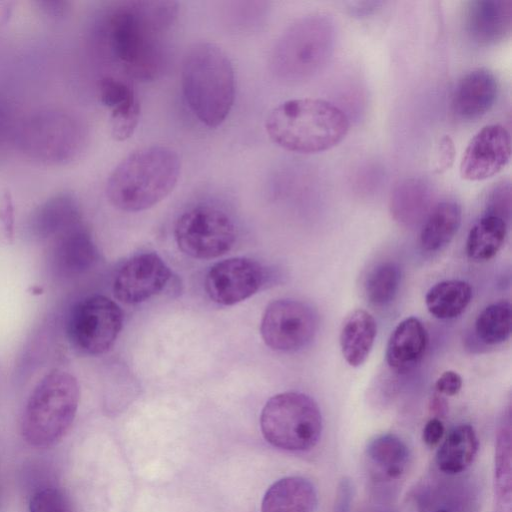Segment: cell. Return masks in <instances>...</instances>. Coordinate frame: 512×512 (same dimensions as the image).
Wrapping results in <instances>:
<instances>
[{
	"label": "cell",
	"instance_id": "74e56055",
	"mask_svg": "<svg viewBox=\"0 0 512 512\" xmlns=\"http://www.w3.org/2000/svg\"><path fill=\"white\" fill-rule=\"evenodd\" d=\"M462 388L461 376L452 370L443 372L435 382V390L440 395L454 396Z\"/></svg>",
	"mask_w": 512,
	"mask_h": 512
},
{
	"label": "cell",
	"instance_id": "d4e9b609",
	"mask_svg": "<svg viewBox=\"0 0 512 512\" xmlns=\"http://www.w3.org/2000/svg\"><path fill=\"white\" fill-rule=\"evenodd\" d=\"M462 219L461 206L454 200L437 203L427 214L420 232L421 247L428 252L441 250L457 233Z\"/></svg>",
	"mask_w": 512,
	"mask_h": 512
},
{
	"label": "cell",
	"instance_id": "ba28073f",
	"mask_svg": "<svg viewBox=\"0 0 512 512\" xmlns=\"http://www.w3.org/2000/svg\"><path fill=\"white\" fill-rule=\"evenodd\" d=\"M84 128L68 112L40 109L28 115L20 125L18 143L31 159L47 165H63L82 151Z\"/></svg>",
	"mask_w": 512,
	"mask_h": 512
},
{
	"label": "cell",
	"instance_id": "3957f363",
	"mask_svg": "<svg viewBox=\"0 0 512 512\" xmlns=\"http://www.w3.org/2000/svg\"><path fill=\"white\" fill-rule=\"evenodd\" d=\"M180 167V159L170 147L139 148L112 170L106 182V196L121 211L147 210L171 193L178 182Z\"/></svg>",
	"mask_w": 512,
	"mask_h": 512
},
{
	"label": "cell",
	"instance_id": "6da1fadb",
	"mask_svg": "<svg viewBox=\"0 0 512 512\" xmlns=\"http://www.w3.org/2000/svg\"><path fill=\"white\" fill-rule=\"evenodd\" d=\"M177 15L174 1L118 2L101 23L104 47L125 75L139 81L155 80L168 65L169 37Z\"/></svg>",
	"mask_w": 512,
	"mask_h": 512
},
{
	"label": "cell",
	"instance_id": "83f0119b",
	"mask_svg": "<svg viewBox=\"0 0 512 512\" xmlns=\"http://www.w3.org/2000/svg\"><path fill=\"white\" fill-rule=\"evenodd\" d=\"M472 299V288L463 280H444L432 286L426 296L428 311L438 319H453L461 315Z\"/></svg>",
	"mask_w": 512,
	"mask_h": 512
},
{
	"label": "cell",
	"instance_id": "7402d4cb",
	"mask_svg": "<svg viewBox=\"0 0 512 512\" xmlns=\"http://www.w3.org/2000/svg\"><path fill=\"white\" fill-rule=\"evenodd\" d=\"M478 448L474 428L469 424L458 425L448 433L437 450L436 466L445 475H459L473 463Z\"/></svg>",
	"mask_w": 512,
	"mask_h": 512
},
{
	"label": "cell",
	"instance_id": "f546056e",
	"mask_svg": "<svg viewBox=\"0 0 512 512\" xmlns=\"http://www.w3.org/2000/svg\"><path fill=\"white\" fill-rule=\"evenodd\" d=\"M401 281V270L395 262H384L373 268L365 282V294L375 306H385L396 296Z\"/></svg>",
	"mask_w": 512,
	"mask_h": 512
},
{
	"label": "cell",
	"instance_id": "7c38bea8",
	"mask_svg": "<svg viewBox=\"0 0 512 512\" xmlns=\"http://www.w3.org/2000/svg\"><path fill=\"white\" fill-rule=\"evenodd\" d=\"M266 279L264 268L246 257H233L214 264L205 277L209 298L220 305H234L254 295Z\"/></svg>",
	"mask_w": 512,
	"mask_h": 512
},
{
	"label": "cell",
	"instance_id": "4dcf8cb0",
	"mask_svg": "<svg viewBox=\"0 0 512 512\" xmlns=\"http://www.w3.org/2000/svg\"><path fill=\"white\" fill-rule=\"evenodd\" d=\"M139 117L140 104L137 97L111 109L109 120L112 137L117 141L130 138L138 125Z\"/></svg>",
	"mask_w": 512,
	"mask_h": 512
},
{
	"label": "cell",
	"instance_id": "52a82bcc",
	"mask_svg": "<svg viewBox=\"0 0 512 512\" xmlns=\"http://www.w3.org/2000/svg\"><path fill=\"white\" fill-rule=\"evenodd\" d=\"M265 440L272 446L292 452L314 448L320 440L321 411L310 396L295 391L271 397L260 415Z\"/></svg>",
	"mask_w": 512,
	"mask_h": 512
},
{
	"label": "cell",
	"instance_id": "277c9868",
	"mask_svg": "<svg viewBox=\"0 0 512 512\" xmlns=\"http://www.w3.org/2000/svg\"><path fill=\"white\" fill-rule=\"evenodd\" d=\"M184 99L205 126L216 128L229 115L235 99L234 69L218 45L200 41L185 52L181 67Z\"/></svg>",
	"mask_w": 512,
	"mask_h": 512
},
{
	"label": "cell",
	"instance_id": "9a60e30c",
	"mask_svg": "<svg viewBox=\"0 0 512 512\" xmlns=\"http://www.w3.org/2000/svg\"><path fill=\"white\" fill-rule=\"evenodd\" d=\"M469 38L480 46L496 45L509 37L512 29L511 0L469 2L465 12Z\"/></svg>",
	"mask_w": 512,
	"mask_h": 512
},
{
	"label": "cell",
	"instance_id": "44dd1931",
	"mask_svg": "<svg viewBox=\"0 0 512 512\" xmlns=\"http://www.w3.org/2000/svg\"><path fill=\"white\" fill-rule=\"evenodd\" d=\"M317 502V491L311 481L301 476H288L268 488L261 512H314Z\"/></svg>",
	"mask_w": 512,
	"mask_h": 512
},
{
	"label": "cell",
	"instance_id": "f1b7e54d",
	"mask_svg": "<svg viewBox=\"0 0 512 512\" xmlns=\"http://www.w3.org/2000/svg\"><path fill=\"white\" fill-rule=\"evenodd\" d=\"M512 309L509 301L501 300L485 307L475 321L479 340L488 345L506 341L511 334Z\"/></svg>",
	"mask_w": 512,
	"mask_h": 512
},
{
	"label": "cell",
	"instance_id": "4fadbf2b",
	"mask_svg": "<svg viewBox=\"0 0 512 512\" xmlns=\"http://www.w3.org/2000/svg\"><path fill=\"white\" fill-rule=\"evenodd\" d=\"M172 272L156 253L138 254L116 272L113 293L125 304L142 303L160 293L171 278Z\"/></svg>",
	"mask_w": 512,
	"mask_h": 512
},
{
	"label": "cell",
	"instance_id": "603a6c76",
	"mask_svg": "<svg viewBox=\"0 0 512 512\" xmlns=\"http://www.w3.org/2000/svg\"><path fill=\"white\" fill-rule=\"evenodd\" d=\"M376 333L375 319L363 309H356L345 318L340 332V347L350 366L358 367L366 361Z\"/></svg>",
	"mask_w": 512,
	"mask_h": 512
},
{
	"label": "cell",
	"instance_id": "cb8c5ba5",
	"mask_svg": "<svg viewBox=\"0 0 512 512\" xmlns=\"http://www.w3.org/2000/svg\"><path fill=\"white\" fill-rule=\"evenodd\" d=\"M495 512L512 511V428L511 413L503 416L496 432L494 455Z\"/></svg>",
	"mask_w": 512,
	"mask_h": 512
},
{
	"label": "cell",
	"instance_id": "d6986e66",
	"mask_svg": "<svg viewBox=\"0 0 512 512\" xmlns=\"http://www.w3.org/2000/svg\"><path fill=\"white\" fill-rule=\"evenodd\" d=\"M80 223L82 217L77 199L69 192H60L35 208L30 230L38 239H54Z\"/></svg>",
	"mask_w": 512,
	"mask_h": 512
},
{
	"label": "cell",
	"instance_id": "b9f144b4",
	"mask_svg": "<svg viewBox=\"0 0 512 512\" xmlns=\"http://www.w3.org/2000/svg\"><path fill=\"white\" fill-rule=\"evenodd\" d=\"M433 512H450V511L445 510V509H438V510H435V511H433Z\"/></svg>",
	"mask_w": 512,
	"mask_h": 512
},
{
	"label": "cell",
	"instance_id": "8992f818",
	"mask_svg": "<svg viewBox=\"0 0 512 512\" xmlns=\"http://www.w3.org/2000/svg\"><path fill=\"white\" fill-rule=\"evenodd\" d=\"M80 390L69 372L54 369L33 389L22 419V435L36 448L58 443L69 430L77 413Z\"/></svg>",
	"mask_w": 512,
	"mask_h": 512
},
{
	"label": "cell",
	"instance_id": "7a4b0ae2",
	"mask_svg": "<svg viewBox=\"0 0 512 512\" xmlns=\"http://www.w3.org/2000/svg\"><path fill=\"white\" fill-rule=\"evenodd\" d=\"M347 115L318 98L290 99L273 108L265 121L269 138L284 150L315 154L330 150L347 135Z\"/></svg>",
	"mask_w": 512,
	"mask_h": 512
},
{
	"label": "cell",
	"instance_id": "4316f807",
	"mask_svg": "<svg viewBox=\"0 0 512 512\" xmlns=\"http://www.w3.org/2000/svg\"><path fill=\"white\" fill-rule=\"evenodd\" d=\"M507 235V220L485 213L470 229L466 241L467 256L477 262L493 258Z\"/></svg>",
	"mask_w": 512,
	"mask_h": 512
},
{
	"label": "cell",
	"instance_id": "60d3db41",
	"mask_svg": "<svg viewBox=\"0 0 512 512\" xmlns=\"http://www.w3.org/2000/svg\"><path fill=\"white\" fill-rule=\"evenodd\" d=\"M429 409L436 418L444 417L448 411V405L446 400L439 394L434 395L429 404Z\"/></svg>",
	"mask_w": 512,
	"mask_h": 512
},
{
	"label": "cell",
	"instance_id": "e0dca14e",
	"mask_svg": "<svg viewBox=\"0 0 512 512\" xmlns=\"http://www.w3.org/2000/svg\"><path fill=\"white\" fill-rule=\"evenodd\" d=\"M97 258L96 246L80 223L53 239L52 266L57 275L71 277L89 269Z\"/></svg>",
	"mask_w": 512,
	"mask_h": 512
},
{
	"label": "cell",
	"instance_id": "484cf974",
	"mask_svg": "<svg viewBox=\"0 0 512 512\" xmlns=\"http://www.w3.org/2000/svg\"><path fill=\"white\" fill-rule=\"evenodd\" d=\"M429 183L420 178H407L395 185L390 196V210L400 223L410 225L419 221L431 201Z\"/></svg>",
	"mask_w": 512,
	"mask_h": 512
},
{
	"label": "cell",
	"instance_id": "f35d334b",
	"mask_svg": "<svg viewBox=\"0 0 512 512\" xmlns=\"http://www.w3.org/2000/svg\"><path fill=\"white\" fill-rule=\"evenodd\" d=\"M445 433V427L440 418L429 419L423 427L422 440L429 447L437 446Z\"/></svg>",
	"mask_w": 512,
	"mask_h": 512
},
{
	"label": "cell",
	"instance_id": "836d02e7",
	"mask_svg": "<svg viewBox=\"0 0 512 512\" xmlns=\"http://www.w3.org/2000/svg\"><path fill=\"white\" fill-rule=\"evenodd\" d=\"M511 185L507 180L496 183L488 194L486 213L498 215L505 220L510 214Z\"/></svg>",
	"mask_w": 512,
	"mask_h": 512
},
{
	"label": "cell",
	"instance_id": "d590c367",
	"mask_svg": "<svg viewBox=\"0 0 512 512\" xmlns=\"http://www.w3.org/2000/svg\"><path fill=\"white\" fill-rule=\"evenodd\" d=\"M455 156L454 142L449 135H444L436 148L434 171L443 173L451 167Z\"/></svg>",
	"mask_w": 512,
	"mask_h": 512
},
{
	"label": "cell",
	"instance_id": "ab89813d",
	"mask_svg": "<svg viewBox=\"0 0 512 512\" xmlns=\"http://www.w3.org/2000/svg\"><path fill=\"white\" fill-rule=\"evenodd\" d=\"M39 10L52 20H61L69 12L68 2L65 1H39L36 3Z\"/></svg>",
	"mask_w": 512,
	"mask_h": 512
},
{
	"label": "cell",
	"instance_id": "5bb4252c",
	"mask_svg": "<svg viewBox=\"0 0 512 512\" xmlns=\"http://www.w3.org/2000/svg\"><path fill=\"white\" fill-rule=\"evenodd\" d=\"M511 156V136L501 124L482 127L469 141L460 161V175L482 181L499 173Z\"/></svg>",
	"mask_w": 512,
	"mask_h": 512
},
{
	"label": "cell",
	"instance_id": "8d00e7d4",
	"mask_svg": "<svg viewBox=\"0 0 512 512\" xmlns=\"http://www.w3.org/2000/svg\"><path fill=\"white\" fill-rule=\"evenodd\" d=\"M353 491V485L350 479L346 477L341 479L337 486L332 512H350L353 501Z\"/></svg>",
	"mask_w": 512,
	"mask_h": 512
},
{
	"label": "cell",
	"instance_id": "ac0fdd59",
	"mask_svg": "<svg viewBox=\"0 0 512 512\" xmlns=\"http://www.w3.org/2000/svg\"><path fill=\"white\" fill-rule=\"evenodd\" d=\"M368 472L374 481L390 482L400 479L406 472L410 452L397 435L380 434L372 438L365 448Z\"/></svg>",
	"mask_w": 512,
	"mask_h": 512
},
{
	"label": "cell",
	"instance_id": "30bf717a",
	"mask_svg": "<svg viewBox=\"0 0 512 512\" xmlns=\"http://www.w3.org/2000/svg\"><path fill=\"white\" fill-rule=\"evenodd\" d=\"M121 308L103 295L89 296L73 308L68 335L73 345L89 355L106 353L114 345L123 326Z\"/></svg>",
	"mask_w": 512,
	"mask_h": 512
},
{
	"label": "cell",
	"instance_id": "e575fe53",
	"mask_svg": "<svg viewBox=\"0 0 512 512\" xmlns=\"http://www.w3.org/2000/svg\"><path fill=\"white\" fill-rule=\"evenodd\" d=\"M14 238V205L11 193L0 190V244L9 245Z\"/></svg>",
	"mask_w": 512,
	"mask_h": 512
},
{
	"label": "cell",
	"instance_id": "1f68e13d",
	"mask_svg": "<svg viewBox=\"0 0 512 512\" xmlns=\"http://www.w3.org/2000/svg\"><path fill=\"white\" fill-rule=\"evenodd\" d=\"M29 512H73L68 495L56 487H48L33 494Z\"/></svg>",
	"mask_w": 512,
	"mask_h": 512
},
{
	"label": "cell",
	"instance_id": "5b68a950",
	"mask_svg": "<svg viewBox=\"0 0 512 512\" xmlns=\"http://www.w3.org/2000/svg\"><path fill=\"white\" fill-rule=\"evenodd\" d=\"M335 42V25L329 15H306L287 27L275 42L270 55L271 71L288 82L308 79L329 62Z\"/></svg>",
	"mask_w": 512,
	"mask_h": 512
},
{
	"label": "cell",
	"instance_id": "9c48e42d",
	"mask_svg": "<svg viewBox=\"0 0 512 512\" xmlns=\"http://www.w3.org/2000/svg\"><path fill=\"white\" fill-rule=\"evenodd\" d=\"M174 235L179 249L196 259H213L234 246L237 233L232 219L222 210L200 205L182 213Z\"/></svg>",
	"mask_w": 512,
	"mask_h": 512
},
{
	"label": "cell",
	"instance_id": "ffe728a7",
	"mask_svg": "<svg viewBox=\"0 0 512 512\" xmlns=\"http://www.w3.org/2000/svg\"><path fill=\"white\" fill-rule=\"evenodd\" d=\"M427 344L428 336L422 322L415 317L406 318L390 335L386 361L396 372H408L422 360Z\"/></svg>",
	"mask_w": 512,
	"mask_h": 512
},
{
	"label": "cell",
	"instance_id": "2e32d148",
	"mask_svg": "<svg viewBox=\"0 0 512 512\" xmlns=\"http://www.w3.org/2000/svg\"><path fill=\"white\" fill-rule=\"evenodd\" d=\"M498 92V81L492 71L473 69L459 80L452 97V111L460 120L475 121L493 107Z\"/></svg>",
	"mask_w": 512,
	"mask_h": 512
},
{
	"label": "cell",
	"instance_id": "8fae6325",
	"mask_svg": "<svg viewBox=\"0 0 512 512\" xmlns=\"http://www.w3.org/2000/svg\"><path fill=\"white\" fill-rule=\"evenodd\" d=\"M318 329L315 310L295 299H278L265 309L260 324L264 343L274 351L294 352L306 347Z\"/></svg>",
	"mask_w": 512,
	"mask_h": 512
},
{
	"label": "cell",
	"instance_id": "d6a6232c",
	"mask_svg": "<svg viewBox=\"0 0 512 512\" xmlns=\"http://www.w3.org/2000/svg\"><path fill=\"white\" fill-rule=\"evenodd\" d=\"M99 96L101 103L110 109L136 98L130 83L115 76H105L101 79Z\"/></svg>",
	"mask_w": 512,
	"mask_h": 512
}]
</instances>
